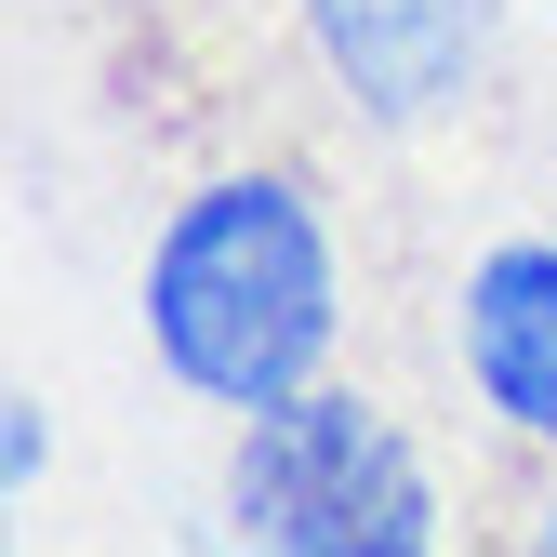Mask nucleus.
<instances>
[{
  "instance_id": "nucleus-1",
  "label": "nucleus",
  "mask_w": 557,
  "mask_h": 557,
  "mask_svg": "<svg viewBox=\"0 0 557 557\" xmlns=\"http://www.w3.org/2000/svg\"><path fill=\"white\" fill-rule=\"evenodd\" d=\"M147 332H160L173 385L226 398V411L306 398L319 345H332V239L306 213V186L293 173L199 186L147 252Z\"/></svg>"
},
{
  "instance_id": "nucleus-2",
  "label": "nucleus",
  "mask_w": 557,
  "mask_h": 557,
  "mask_svg": "<svg viewBox=\"0 0 557 557\" xmlns=\"http://www.w3.org/2000/svg\"><path fill=\"white\" fill-rule=\"evenodd\" d=\"M226 505H239L252 544H293V557H411V544H438V492H425L411 438L372 398L252 411V438L226 465Z\"/></svg>"
},
{
  "instance_id": "nucleus-3",
  "label": "nucleus",
  "mask_w": 557,
  "mask_h": 557,
  "mask_svg": "<svg viewBox=\"0 0 557 557\" xmlns=\"http://www.w3.org/2000/svg\"><path fill=\"white\" fill-rule=\"evenodd\" d=\"M306 40L372 120H438L492 53V0H306Z\"/></svg>"
},
{
  "instance_id": "nucleus-4",
  "label": "nucleus",
  "mask_w": 557,
  "mask_h": 557,
  "mask_svg": "<svg viewBox=\"0 0 557 557\" xmlns=\"http://www.w3.org/2000/svg\"><path fill=\"white\" fill-rule=\"evenodd\" d=\"M451 345H465V385L492 398L531 451H557V239L478 252L465 306H451Z\"/></svg>"
}]
</instances>
